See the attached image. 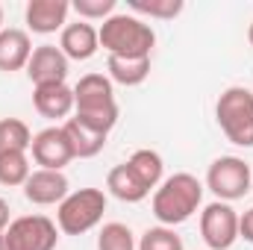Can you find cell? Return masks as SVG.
Here are the masks:
<instances>
[{"label":"cell","instance_id":"obj_18","mask_svg":"<svg viewBox=\"0 0 253 250\" xmlns=\"http://www.w3.org/2000/svg\"><path fill=\"white\" fill-rule=\"evenodd\" d=\"M126 165L132 168V174L144 183V188L150 191V188H156L162 183V156L156 153V150H147V147H141V150H135L129 159H126Z\"/></svg>","mask_w":253,"mask_h":250},{"label":"cell","instance_id":"obj_13","mask_svg":"<svg viewBox=\"0 0 253 250\" xmlns=\"http://www.w3.org/2000/svg\"><path fill=\"white\" fill-rule=\"evenodd\" d=\"M100 47V36L97 30L88 24V21H77V24H68L62 30V39H59V50H62L68 59H77V62H85L97 53Z\"/></svg>","mask_w":253,"mask_h":250},{"label":"cell","instance_id":"obj_1","mask_svg":"<svg viewBox=\"0 0 253 250\" xmlns=\"http://www.w3.org/2000/svg\"><path fill=\"white\" fill-rule=\"evenodd\" d=\"M74 121L83 126L109 135L112 126L118 124V103H115V88L112 80L103 74H85L74 85Z\"/></svg>","mask_w":253,"mask_h":250},{"label":"cell","instance_id":"obj_30","mask_svg":"<svg viewBox=\"0 0 253 250\" xmlns=\"http://www.w3.org/2000/svg\"><path fill=\"white\" fill-rule=\"evenodd\" d=\"M0 30H3V6H0Z\"/></svg>","mask_w":253,"mask_h":250},{"label":"cell","instance_id":"obj_19","mask_svg":"<svg viewBox=\"0 0 253 250\" xmlns=\"http://www.w3.org/2000/svg\"><path fill=\"white\" fill-rule=\"evenodd\" d=\"M109 80L118 85H141L150 74V56L147 59H121V56H109Z\"/></svg>","mask_w":253,"mask_h":250},{"label":"cell","instance_id":"obj_28","mask_svg":"<svg viewBox=\"0 0 253 250\" xmlns=\"http://www.w3.org/2000/svg\"><path fill=\"white\" fill-rule=\"evenodd\" d=\"M0 250H12L9 245H6V236H3V233H0Z\"/></svg>","mask_w":253,"mask_h":250},{"label":"cell","instance_id":"obj_17","mask_svg":"<svg viewBox=\"0 0 253 250\" xmlns=\"http://www.w3.org/2000/svg\"><path fill=\"white\" fill-rule=\"evenodd\" d=\"M106 188L118 197V200H124V203H138V200H144L150 191L144 188V183L132 174V168L129 165H115L112 171H109V177H106Z\"/></svg>","mask_w":253,"mask_h":250},{"label":"cell","instance_id":"obj_16","mask_svg":"<svg viewBox=\"0 0 253 250\" xmlns=\"http://www.w3.org/2000/svg\"><path fill=\"white\" fill-rule=\"evenodd\" d=\"M62 129H65V135H68L71 150H74V159H91V156H97V153L103 150V144H106V135H100V132L83 126L80 121H74V118H68L62 124Z\"/></svg>","mask_w":253,"mask_h":250},{"label":"cell","instance_id":"obj_12","mask_svg":"<svg viewBox=\"0 0 253 250\" xmlns=\"http://www.w3.org/2000/svg\"><path fill=\"white\" fill-rule=\"evenodd\" d=\"M71 12L68 0H30L27 3V27L39 36H50L56 30H65V18Z\"/></svg>","mask_w":253,"mask_h":250},{"label":"cell","instance_id":"obj_4","mask_svg":"<svg viewBox=\"0 0 253 250\" xmlns=\"http://www.w3.org/2000/svg\"><path fill=\"white\" fill-rule=\"evenodd\" d=\"M215 118L233 144L253 147V91L245 85H230L215 103Z\"/></svg>","mask_w":253,"mask_h":250},{"label":"cell","instance_id":"obj_20","mask_svg":"<svg viewBox=\"0 0 253 250\" xmlns=\"http://www.w3.org/2000/svg\"><path fill=\"white\" fill-rule=\"evenodd\" d=\"M30 159L21 150H6L0 153V186H24L30 180Z\"/></svg>","mask_w":253,"mask_h":250},{"label":"cell","instance_id":"obj_14","mask_svg":"<svg viewBox=\"0 0 253 250\" xmlns=\"http://www.w3.org/2000/svg\"><path fill=\"white\" fill-rule=\"evenodd\" d=\"M30 56H33V42L24 30H15V27L0 30V71L6 74L21 71L27 68Z\"/></svg>","mask_w":253,"mask_h":250},{"label":"cell","instance_id":"obj_5","mask_svg":"<svg viewBox=\"0 0 253 250\" xmlns=\"http://www.w3.org/2000/svg\"><path fill=\"white\" fill-rule=\"evenodd\" d=\"M103 212H106V194L100 188H80V191H71L59 203L56 227L65 236H83L100 224Z\"/></svg>","mask_w":253,"mask_h":250},{"label":"cell","instance_id":"obj_2","mask_svg":"<svg viewBox=\"0 0 253 250\" xmlns=\"http://www.w3.org/2000/svg\"><path fill=\"white\" fill-rule=\"evenodd\" d=\"M97 36H100V47L109 56H121V59H147L153 44H156L153 27L135 15L106 18L103 27L97 30Z\"/></svg>","mask_w":253,"mask_h":250},{"label":"cell","instance_id":"obj_6","mask_svg":"<svg viewBox=\"0 0 253 250\" xmlns=\"http://www.w3.org/2000/svg\"><path fill=\"white\" fill-rule=\"evenodd\" d=\"M251 183H253L251 165L245 159H239V156H221L206 171V188L224 203L242 200L251 191Z\"/></svg>","mask_w":253,"mask_h":250},{"label":"cell","instance_id":"obj_22","mask_svg":"<svg viewBox=\"0 0 253 250\" xmlns=\"http://www.w3.org/2000/svg\"><path fill=\"white\" fill-rule=\"evenodd\" d=\"M97 250H135V239H132V230L126 224H103L100 236H97Z\"/></svg>","mask_w":253,"mask_h":250},{"label":"cell","instance_id":"obj_15","mask_svg":"<svg viewBox=\"0 0 253 250\" xmlns=\"http://www.w3.org/2000/svg\"><path fill=\"white\" fill-rule=\"evenodd\" d=\"M33 103H36L39 115H44V118H53V121L68 118L74 112V88H68L65 83H59V85H39L33 91Z\"/></svg>","mask_w":253,"mask_h":250},{"label":"cell","instance_id":"obj_10","mask_svg":"<svg viewBox=\"0 0 253 250\" xmlns=\"http://www.w3.org/2000/svg\"><path fill=\"white\" fill-rule=\"evenodd\" d=\"M27 77L36 88L39 85H59L68 77V56L56 44H39L27 62Z\"/></svg>","mask_w":253,"mask_h":250},{"label":"cell","instance_id":"obj_23","mask_svg":"<svg viewBox=\"0 0 253 250\" xmlns=\"http://www.w3.org/2000/svg\"><path fill=\"white\" fill-rule=\"evenodd\" d=\"M138 250H183V239L174 233V227H150L144 230Z\"/></svg>","mask_w":253,"mask_h":250},{"label":"cell","instance_id":"obj_25","mask_svg":"<svg viewBox=\"0 0 253 250\" xmlns=\"http://www.w3.org/2000/svg\"><path fill=\"white\" fill-rule=\"evenodd\" d=\"M71 9L80 15V21H106L115 15V0H74Z\"/></svg>","mask_w":253,"mask_h":250},{"label":"cell","instance_id":"obj_7","mask_svg":"<svg viewBox=\"0 0 253 250\" xmlns=\"http://www.w3.org/2000/svg\"><path fill=\"white\" fill-rule=\"evenodd\" d=\"M3 236L12 250H56L59 245V227L47 215L15 218Z\"/></svg>","mask_w":253,"mask_h":250},{"label":"cell","instance_id":"obj_3","mask_svg":"<svg viewBox=\"0 0 253 250\" xmlns=\"http://www.w3.org/2000/svg\"><path fill=\"white\" fill-rule=\"evenodd\" d=\"M203 200V186L194 174H174L153 194V215L162 227H177L189 221Z\"/></svg>","mask_w":253,"mask_h":250},{"label":"cell","instance_id":"obj_8","mask_svg":"<svg viewBox=\"0 0 253 250\" xmlns=\"http://www.w3.org/2000/svg\"><path fill=\"white\" fill-rule=\"evenodd\" d=\"M200 236L209 250H230L239 242V215L230 203L215 200L200 212Z\"/></svg>","mask_w":253,"mask_h":250},{"label":"cell","instance_id":"obj_11","mask_svg":"<svg viewBox=\"0 0 253 250\" xmlns=\"http://www.w3.org/2000/svg\"><path fill=\"white\" fill-rule=\"evenodd\" d=\"M68 177L62 171H33L30 180L24 183V197L36 206H50V203H62L68 197Z\"/></svg>","mask_w":253,"mask_h":250},{"label":"cell","instance_id":"obj_21","mask_svg":"<svg viewBox=\"0 0 253 250\" xmlns=\"http://www.w3.org/2000/svg\"><path fill=\"white\" fill-rule=\"evenodd\" d=\"M30 144H33V132L21 118H3L0 121V153H6V150L27 153Z\"/></svg>","mask_w":253,"mask_h":250},{"label":"cell","instance_id":"obj_27","mask_svg":"<svg viewBox=\"0 0 253 250\" xmlns=\"http://www.w3.org/2000/svg\"><path fill=\"white\" fill-rule=\"evenodd\" d=\"M9 224H12V221H9V203L0 197V233H6V230H9Z\"/></svg>","mask_w":253,"mask_h":250},{"label":"cell","instance_id":"obj_9","mask_svg":"<svg viewBox=\"0 0 253 250\" xmlns=\"http://www.w3.org/2000/svg\"><path fill=\"white\" fill-rule=\"evenodd\" d=\"M30 150H33L36 165H42L44 171H62L74 159V150L68 144V135H65L62 126H47V129L36 132Z\"/></svg>","mask_w":253,"mask_h":250},{"label":"cell","instance_id":"obj_24","mask_svg":"<svg viewBox=\"0 0 253 250\" xmlns=\"http://www.w3.org/2000/svg\"><path fill=\"white\" fill-rule=\"evenodd\" d=\"M129 9L138 15H150V18H177L183 12V0H129Z\"/></svg>","mask_w":253,"mask_h":250},{"label":"cell","instance_id":"obj_29","mask_svg":"<svg viewBox=\"0 0 253 250\" xmlns=\"http://www.w3.org/2000/svg\"><path fill=\"white\" fill-rule=\"evenodd\" d=\"M248 39H251V44H253V24H251V30H248Z\"/></svg>","mask_w":253,"mask_h":250},{"label":"cell","instance_id":"obj_26","mask_svg":"<svg viewBox=\"0 0 253 250\" xmlns=\"http://www.w3.org/2000/svg\"><path fill=\"white\" fill-rule=\"evenodd\" d=\"M239 239H245V242L253 245V206L245 215H239Z\"/></svg>","mask_w":253,"mask_h":250}]
</instances>
